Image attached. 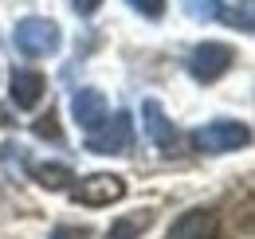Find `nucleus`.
<instances>
[{"instance_id": "nucleus-1", "label": "nucleus", "mask_w": 255, "mask_h": 239, "mask_svg": "<svg viewBox=\"0 0 255 239\" xmlns=\"http://www.w3.org/2000/svg\"><path fill=\"white\" fill-rule=\"evenodd\" d=\"M12 43L20 55H32V59H43V55H55L59 43H63V31L55 20H43V16H28L12 28Z\"/></svg>"}, {"instance_id": "nucleus-2", "label": "nucleus", "mask_w": 255, "mask_h": 239, "mask_svg": "<svg viewBox=\"0 0 255 239\" xmlns=\"http://www.w3.org/2000/svg\"><path fill=\"white\" fill-rule=\"evenodd\" d=\"M87 149L98 153V157H122V153H129L133 149V118L126 110L106 114L102 125L87 129Z\"/></svg>"}, {"instance_id": "nucleus-3", "label": "nucleus", "mask_w": 255, "mask_h": 239, "mask_svg": "<svg viewBox=\"0 0 255 239\" xmlns=\"http://www.w3.org/2000/svg\"><path fill=\"white\" fill-rule=\"evenodd\" d=\"M248 141H252V129L244 121H228V118L192 129V145L200 153H232V149H244Z\"/></svg>"}, {"instance_id": "nucleus-4", "label": "nucleus", "mask_w": 255, "mask_h": 239, "mask_svg": "<svg viewBox=\"0 0 255 239\" xmlns=\"http://www.w3.org/2000/svg\"><path fill=\"white\" fill-rule=\"evenodd\" d=\"M232 63H236V51L228 43H200L189 55V75L196 83H216L232 71Z\"/></svg>"}, {"instance_id": "nucleus-5", "label": "nucleus", "mask_w": 255, "mask_h": 239, "mask_svg": "<svg viewBox=\"0 0 255 239\" xmlns=\"http://www.w3.org/2000/svg\"><path fill=\"white\" fill-rule=\"evenodd\" d=\"M71 196L79 204H87V208H106V204H118L126 196V180L114 177V173H95V177L79 180Z\"/></svg>"}, {"instance_id": "nucleus-6", "label": "nucleus", "mask_w": 255, "mask_h": 239, "mask_svg": "<svg viewBox=\"0 0 255 239\" xmlns=\"http://www.w3.org/2000/svg\"><path fill=\"white\" fill-rule=\"evenodd\" d=\"M141 118H145V133H149V141H153L165 157L181 153V133H177L173 118H165V110H161L157 98H145V102H141Z\"/></svg>"}, {"instance_id": "nucleus-7", "label": "nucleus", "mask_w": 255, "mask_h": 239, "mask_svg": "<svg viewBox=\"0 0 255 239\" xmlns=\"http://www.w3.org/2000/svg\"><path fill=\"white\" fill-rule=\"evenodd\" d=\"M216 232H220V216L212 208H192V212L173 220V228H169L165 239H216Z\"/></svg>"}, {"instance_id": "nucleus-8", "label": "nucleus", "mask_w": 255, "mask_h": 239, "mask_svg": "<svg viewBox=\"0 0 255 239\" xmlns=\"http://www.w3.org/2000/svg\"><path fill=\"white\" fill-rule=\"evenodd\" d=\"M43 90H47V79H43L39 71H32V67H16V71H12V87H8L12 106H20V110H35L39 98H43Z\"/></svg>"}, {"instance_id": "nucleus-9", "label": "nucleus", "mask_w": 255, "mask_h": 239, "mask_svg": "<svg viewBox=\"0 0 255 239\" xmlns=\"http://www.w3.org/2000/svg\"><path fill=\"white\" fill-rule=\"evenodd\" d=\"M185 12H189L192 20H204V24L220 20L228 28L252 31V12H232V8H224L220 0H185Z\"/></svg>"}, {"instance_id": "nucleus-10", "label": "nucleus", "mask_w": 255, "mask_h": 239, "mask_svg": "<svg viewBox=\"0 0 255 239\" xmlns=\"http://www.w3.org/2000/svg\"><path fill=\"white\" fill-rule=\"evenodd\" d=\"M71 114H75V121H79L83 129H95V125H102V118L110 114V106H106L102 90L83 87L79 94H75V98H71Z\"/></svg>"}, {"instance_id": "nucleus-11", "label": "nucleus", "mask_w": 255, "mask_h": 239, "mask_svg": "<svg viewBox=\"0 0 255 239\" xmlns=\"http://www.w3.org/2000/svg\"><path fill=\"white\" fill-rule=\"evenodd\" d=\"M153 224V212H129V216H118L110 228H106V239H137L145 228Z\"/></svg>"}, {"instance_id": "nucleus-12", "label": "nucleus", "mask_w": 255, "mask_h": 239, "mask_svg": "<svg viewBox=\"0 0 255 239\" xmlns=\"http://www.w3.org/2000/svg\"><path fill=\"white\" fill-rule=\"evenodd\" d=\"M32 177H35V184H43V188L55 192V188H67V180H75V173L67 165H35Z\"/></svg>"}, {"instance_id": "nucleus-13", "label": "nucleus", "mask_w": 255, "mask_h": 239, "mask_svg": "<svg viewBox=\"0 0 255 239\" xmlns=\"http://www.w3.org/2000/svg\"><path fill=\"white\" fill-rule=\"evenodd\" d=\"M133 12H141L145 20H161L165 16V0H126Z\"/></svg>"}, {"instance_id": "nucleus-14", "label": "nucleus", "mask_w": 255, "mask_h": 239, "mask_svg": "<svg viewBox=\"0 0 255 239\" xmlns=\"http://www.w3.org/2000/svg\"><path fill=\"white\" fill-rule=\"evenodd\" d=\"M35 137H51V141H59V125H55V114H43V118L35 121Z\"/></svg>"}, {"instance_id": "nucleus-15", "label": "nucleus", "mask_w": 255, "mask_h": 239, "mask_svg": "<svg viewBox=\"0 0 255 239\" xmlns=\"http://www.w3.org/2000/svg\"><path fill=\"white\" fill-rule=\"evenodd\" d=\"M51 239H95V236H91V228H71V224H63V228L51 232Z\"/></svg>"}, {"instance_id": "nucleus-16", "label": "nucleus", "mask_w": 255, "mask_h": 239, "mask_svg": "<svg viewBox=\"0 0 255 239\" xmlns=\"http://www.w3.org/2000/svg\"><path fill=\"white\" fill-rule=\"evenodd\" d=\"M98 4H102V0H71V8H75L79 16H95Z\"/></svg>"}]
</instances>
